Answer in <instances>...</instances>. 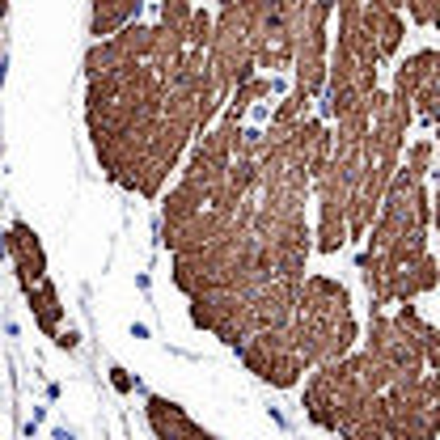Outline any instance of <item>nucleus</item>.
<instances>
[{
    "instance_id": "20e7f679",
    "label": "nucleus",
    "mask_w": 440,
    "mask_h": 440,
    "mask_svg": "<svg viewBox=\"0 0 440 440\" xmlns=\"http://www.w3.org/2000/svg\"><path fill=\"white\" fill-rule=\"evenodd\" d=\"M440 72V56L436 51H419L411 56L402 68H398V81H394V97L398 102H415V93H419L432 77Z\"/></svg>"
},
{
    "instance_id": "7ed1b4c3",
    "label": "nucleus",
    "mask_w": 440,
    "mask_h": 440,
    "mask_svg": "<svg viewBox=\"0 0 440 440\" xmlns=\"http://www.w3.org/2000/svg\"><path fill=\"white\" fill-rule=\"evenodd\" d=\"M149 424L157 428L161 440H216L199 424H191L178 402H165V398H149Z\"/></svg>"
},
{
    "instance_id": "f257e3e1",
    "label": "nucleus",
    "mask_w": 440,
    "mask_h": 440,
    "mask_svg": "<svg viewBox=\"0 0 440 440\" xmlns=\"http://www.w3.org/2000/svg\"><path fill=\"white\" fill-rule=\"evenodd\" d=\"M288 334L297 343L305 369H322L330 360H343L356 343V317L347 305V288L326 276L301 280Z\"/></svg>"
},
{
    "instance_id": "423d86ee",
    "label": "nucleus",
    "mask_w": 440,
    "mask_h": 440,
    "mask_svg": "<svg viewBox=\"0 0 440 440\" xmlns=\"http://www.w3.org/2000/svg\"><path fill=\"white\" fill-rule=\"evenodd\" d=\"M381 5H389V9H402V5H406V0H381Z\"/></svg>"
},
{
    "instance_id": "f03ea898",
    "label": "nucleus",
    "mask_w": 440,
    "mask_h": 440,
    "mask_svg": "<svg viewBox=\"0 0 440 440\" xmlns=\"http://www.w3.org/2000/svg\"><path fill=\"white\" fill-rule=\"evenodd\" d=\"M237 356L250 364V373H258L262 381H271L280 389L297 385L301 373H305V360L297 352V343H292L288 326H276V330H258L250 334L246 343H237Z\"/></svg>"
},
{
    "instance_id": "39448f33",
    "label": "nucleus",
    "mask_w": 440,
    "mask_h": 440,
    "mask_svg": "<svg viewBox=\"0 0 440 440\" xmlns=\"http://www.w3.org/2000/svg\"><path fill=\"white\" fill-rule=\"evenodd\" d=\"M436 208H432V216H436V233H440V186H436V199H432Z\"/></svg>"
}]
</instances>
